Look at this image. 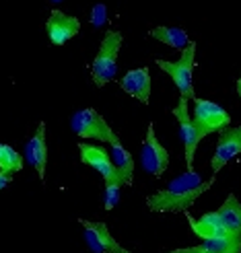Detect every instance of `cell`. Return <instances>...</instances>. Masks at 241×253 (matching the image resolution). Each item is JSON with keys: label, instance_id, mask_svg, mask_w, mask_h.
I'll use <instances>...</instances> for the list:
<instances>
[{"label": "cell", "instance_id": "7", "mask_svg": "<svg viewBox=\"0 0 241 253\" xmlns=\"http://www.w3.org/2000/svg\"><path fill=\"white\" fill-rule=\"evenodd\" d=\"M141 163H143V169L146 173H150L153 177H161L165 171H167V167H169V153L157 140L153 124H148L146 138H145L143 148H141Z\"/></svg>", "mask_w": 241, "mask_h": 253}, {"label": "cell", "instance_id": "20", "mask_svg": "<svg viewBox=\"0 0 241 253\" xmlns=\"http://www.w3.org/2000/svg\"><path fill=\"white\" fill-rule=\"evenodd\" d=\"M122 187H124V183H120V181H109V183H105V194H103L105 210H113V208L118 206Z\"/></svg>", "mask_w": 241, "mask_h": 253}, {"label": "cell", "instance_id": "3", "mask_svg": "<svg viewBox=\"0 0 241 253\" xmlns=\"http://www.w3.org/2000/svg\"><path fill=\"white\" fill-rule=\"evenodd\" d=\"M194 62H196V43L192 42L184 52L182 58L169 62V60H157V66L169 74V79L173 81V84L180 88V97L184 99H196L194 95Z\"/></svg>", "mask_w": 241, "mask_h": 253}, {"label": "cell", "instance_id": "8", "mask_svg": "<svg viewBox=\"0 0 241 253\" xmlns=\"http://www.w3.org/2000/svg\"><path fill=\"white\" fill-rule=\"evenodd\" d=\"M239 153H241V126H229V128L221 130L217 138V146H214V155L210 159L212 173L217 175Z\"/></svg>", "mask_w": 241, "mask_h": 253}, {"label": "cell", "instance_id": "19", "mask_svg": "<svg viewBox=\"0 0 241 253\" xmlns=\"http://www.w3.org/2000/svg\"><path fill=\"white\" fill-rule=\"evenodd\" d=\"M23 169V155H19L15 148L2 144L0 146V173L17 175Z\"/></svg>", "mask_w": 241, "mask_h": 253}, {"label": "cell", "instance_id": "15", "mask_svg": "<svg viewBox=\"0 0 241 253\" xmlns=\"http://www.w3.org/2000/svg\"><path fill=\"white\" fill-rule=\"evenodd\" d=\"M169 253H241V235H227L221 239H206L200 245L173 249Z\"/></svg>", "mask_w": 241, "mask_h": 253}, {"label": "cell", "instance_id": "22", "mask_svg": "<svg viewBox=\"0 0 241 253\" xmlns=\"http://www.w3.org/2000/svg\"><path fill=\"white\" fill-rule=\"evenodd\" d=\"M10 179H12V175H6V173H0V187H6L8 183H10Z\"/></svg>", "mask_w": 241, "mask_h": 253}, {"label": "cell", "instance_id": "25", "mask_svg": "<svg viewBox=\"0 0 241 253\" xmlns=\"http://www.w3.org/2000/svg\"><path fill=\"white\" fill-rule=\"evenodd\" d=\"M52 2H56V4H58V2H62V0H52Z\"/></svg>", "mask_w": 241, "mask_h": 253}, {"label": "cell", "instance_id": "14", "mask_svg": "<svg viewBox=\"0 0 241 253\" xmlns=\"http://www.w3.org/2000/svg\"><path fill=\"white\" fill-rule=\"evenodd\" d=\"M188 222H190V226H192L194 235L200 237L202 241H206V239H221V237L231 235L229 231H227V226L223 224V220H221L217 210L202 214L200 218L188 216Z\"/></svg>", "mask_w": 241, "mask_h": 253}, {"label": "cell", "instance_id": "9", "mask_svg": "<svg viewBox=\"0 0 241 253\" xmlns=\"http://www.w3.org/2000/svg\"><path fill=\"white\" fill-rule=\"evenodd\" d=\"M79 153H81V161L85 165H89L91 169H95L103 181L109 183V181H120V175L113 167V161H111V155L107 153L105 148H101L97 144H87V142H79Z\"/></svg>", "mask_w": 241, "mask_h": 253}, {"label": "cell", "instance_id": "23", "mask_svg": "<svg viewBox=\"0 0 241 253\" xmlns=\"http://www.w3.org/2000/svg\"><path fill=\"white\" fill-rule=\"evenodd\" d=\"M237 95H239V99H241V77L237 79Z\"/></svg>", "mask_w": 241, "mask_h": 253}, {"label": "cell", "instance_id": "18", "mask_svg": "<svg viewBox=\"0 0 241 253\" xmlns=\"http://www.w3.org/2000/svg\"><path fill=\"white\" fill-rule=\"evenodd\" d=\"M223 224L231 235H241V202L235 198V194H229L217 210Z\"/></svg>", "mask_w": 241, "mask_h": 253}, {"label": "cell", "instance_id": "17", "mask_svg": "<svg viewBox=\"0 0 241 253\" xmlns=\"http://www.w3.org/2000/svg\"><path fill=\"white\" fill-rule=\"evenodd\" d=\"M148 35L153 37V40L173 47V49H180V52H184V49L192 43V40L188 37L186 29H182V27H169V25H161V27L150 29Z\"/></svg>", "mask_w": 241, "mask_h": 253}, {"label": "cell", "instance_id": "24", "mask_svg": "<svg viewBox=\"0 0 241 253\" xmlns=\"http://www.w3.org/2000/svg\"><path fill=\"white\" fill-rule=\"evenodd\" d=\"M122 253H132V251H128V249H122Z\"/></svg>", "mask_w": 241, "mask_h": 253}, {"label": "cell", "instance_id": "2", "mask_svg": "<svg viewBox=\"0 0 241 253\" xmlns=\"http://www.w3.org/2000/svg\"><path fill=\"white\" fill-rule=\"evenodd\" d=\"M124 43V35L118 29H107L99 43V52L91 64V79L97 86H105L116 81L118 74V56Z\"/></svg>", "mask_w": 241, "mask_h": 253}, {"label": "cell", "instance_id": "12", "mask_svg": "<svg viewBox=\"0 0 241 253\" xmlns=\"http://www.w3.org/2000/svg\"><path fill=\"white\" fill-rule=\"evenodd\" d=\"M25 159L37 171V177L46 179V163H48V140H46V122L37 124L35 134L25 144Z\"/></svg>", "mask_w": 241, "mask_h": 253}, {"label": "cell", "instance_id": "6", "mask_svg": "<svg viewBox=\"0 0 241 253\" xmlns=\"http://www.w3.org/2000/svg\"><path fill=\"white\" fill-rule=\"evenodd\" d=\"M173 118L177 120V126H180V138H182V144H184V155H186V167L188 171H194V155H196V148L200 144V136L198 130L194 126L192 120V113H190V105H188V99L180 97L177 105L173 107Z\"/></svg>", "mask_w": 241, "mask_h": 253}, {"label": "cell", "instance_id": "4", "mask_svg": "<svg viewBox=\"0 0 241 253\" xmlns=\"http://www.w3.org/2000/svg\"><path fill=\"white\" fill-rule=\"evenodd\" d=\"M72 132L79 138H89V140H99V142H107V144H116L120 142L118 134L109 128V124L105 118L93 107L81 109L72 116L70 120Z\"/></svg>", "mask_w": 241, "mask_h": 253}, {"label": "cell", "instance_id": "16", "mask_svg": "<svg viewBox=\"0 0 241 253\" xmlns=\"http://www.w3.org/2000/svg\"><path fill=\"white\" fill-rule=\"evenodd\" d=\"M111 150V161H113V167H116L118 175L124 185H132L134 181V159L132 155L128 153V148H126L122 142H116V144H109Z\"/></svg>", "mask_w": 241, "mask_h": 253}, {"label": "cell", "instance_id": "1", "mask_svg": "<svg viewBox=\"0 0 241 253\" xmlns=\"http://www.w3.org/2000/svg\"><path fill=\"white\" fill-rule=\"evenodd\" d=\"M212 181L214 179L204 181L202 175L196 171H186L171 179L167 187L150 194L146 198V206L150 212H186L212 185Z\"/></svg>", "mask_w": 241, "mask_h": 253}, {"label": "cell", "instance_id": "11", "mask_svg": "<svg viewBox=\"0 0 241 253\" xmlns=\"http://www.w3.org/2000/svg\"><path fill=\"white\" fill-rule=\"evenodd\" d=\"M85 231V241L93 253H122V245L109 235L105 222H93V220H79Z\"/></svg>", "mask_w": 241, "mask_h": 253}, {"label": "cell", "instance_id": "13", "mask_svg": "<svg viewBox=\"0 0 241 253\" xmlns=\"http://www.w3.org/2000/svg\"><path fill=\"white\" fill-rule=\"evenodd\" d=\"M120 88L124 93H128L130 97H134L141 103H148L150 97V74L148 68H134L130 72H126L120 79Z\"/></svg>", "mask_w": 241, "mask_h": 253}, {"label": "cell", "instance_id": "10", "mask_svg": "<svg viewBox=\"0 0 241 253\" xmlns=\"http://www.w3.org/2000/svg\"><path fill=\"white\" fill-rule=\"evenodd\" d=\"M46 31L49 42L54 45H64L66 42H70L72 37H77L81 31V21L72 15H66L58 8H54L49 12V17L46 21Z\"/></svg>", "mask_w": 241, "mask_h": 253}, {"label": "cell", "instance_id": "21", "mask_svg": "<svg viewBox=\"0 0 241 253\" xmlns=\"http://www.w3.org/2000/svg\"><path fill=\"white\" fill-rule=\"evenodd\" d=\"M91 23H93V27L105 25V4H95L93 12H91Z\"/></svg>", "mask_w": 241, "mask_h": 253}, {"label": "cell", "instance_id": "5", "mask_svg": "<svg viewBox=\"0 0 241 253\" xmlns=\"http://www.w3.org/2000/svg\"><path fill=\"white\" fill-rule=\"evenodd\" d=\"M192 120H194V126L198 130L200 140L206 138L208 134H212V132H221V130L231 126L229 111H227L225 107H221L219 103H214V101L200 99V97L194 99Z\"/></svg>", "mask_w": 241, "mask_h": 253}]
</instances>
